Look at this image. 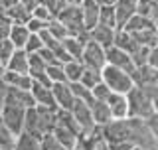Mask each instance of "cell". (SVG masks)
Segmentation results:
<instances>
[{
    "label": "cell",
    "instance_id": "obj_1",
    "mask_svg": "<svg viewBox=\"0 0 158 150\" xmlns=\"http://www.w3.org/2000/svg\"><path fill=\"white\" fill-rule=\"evenodd\" d=\"M57 124V109H49V107H42V105H34L26 111V124L24 131L36 134L42 138L44 134L53 132Z\"/></svg>",
    "mask_w": 158,
    "mask_h": 150
},
{
    "label": "cell",
    "instance_id": "obj_2",
    "mask_svg": "<svg viewBox=\"0 0 158 150\" xmlns=\"http://www.w3.org/2000/svg\"><path fill=\"white\" fill-rule=\"evenodd\" d=\"M128 99V117H135V119H150L152 115L156 113V105L152 101V97L148 95L144 89H140L138 85L131 89L127 93Z\"/></svg>",
    "mask_w": 158,
    "mask_h": 150
},
{
    "label": "cell",
    "instance_id": "obj_3",
    "mask_svg": "<svg viewBox=\"0 0 158 150\" xmlns=\"http://www.w3.org/2000/svg\"><path fill=\"white\" fill-rule=\"evenodd\" d=\"M128 123H131V142L135 146H140L146 150H158V138L154 136L152 128L148 127L144 119L128 117Z\"/></svg>",
    "mask_w": 158,
    "mask_h": 150
},
{
    "label": "cell",
    "instance_id": "obj_4",
    "mask_svg": "<svg viewBox=\"0 0 158 150\" xmlns=\"http://www.w3.org/2000/svg\"><path fill=\"white\" fill-rule=\"evenodd\" d=\"M103 81H105L115 93H125V95L135 87L132 73H128L121 67H115V65H111V63H107V65L103 67Z\"/></svg>",
    "mask_w": 158,
    "mask_h": 150
},
{
    "label": "cell",
    "instance_id": "obj_5",
    "mask_svg": "<svg viewBox=\"0 0 158 150\" xmlns=\"http://www.w3.org/2000/svg\"><path fill=\"white\" fill-rule=\"evenodd\" d=\"M59 18L63 22V26L69 30V36H83L87 34L89 30L85 28L83 24V12H81V6H75V4H67L65 8L59 12Z\"/></svg>",
    "mask_w": 158,
    "mask_h": 150
},
{
    "label": "cell",
    "instance_id": "obj_6",
    "mask_svg": "<svg viewBox=\"0 0 158 150\" xmlns=\"http://www.w3.org/2000/svg\"><path fill=\"white\" fill-rule=\"evenodd\" d=\"M26 111L28 109L24 107H18V105H12V103H6L4 109L0 111V117H2L4 124L8 127V131L18 136L20 132H24V124H26Z\"/></svg>",
    "mask_w": 158,
    "mask_h": 150
},
{
    "label": "cell",
    "instance_id": "obj_7",
    "mask_svg": "<svg viewBox=\"0 0 158 150\" xmlns=\"http://www.w3.org/2000/svg\"><path fill=\"white\" fill-rule=\"evenodd\" d=\"M71 113H73V117H75V121L79 123V127H81V136L83 138L89 136V134H93L99 128L95 119H93L89 103L81 101V99H75V103H73V107H71Z\"/></svg>",
    "mask_w": 158,
    "mask_h": 150
},
{
    "label": "cell",
    "instance_id": "obj_8",
    "mask_svg": "<svg viewBox=\"0 0 158 150\" xmlns=\"http://www.w3.org/2000/svg\"><path fill=\"white\" fill-rule=\"evenodd\" d=\"M81 61H83V65L103 69L107 65V52H105V48H103L101 44H97L95 40L89 38V42L85 44V49H83Z\"/></svg>",
    "mask_w": 158,
    "mask_h": 150
},
{
    "label": "cell",
    "instance_id": "obj_9",
    "mask_svg": "<svg viewBox=\"0 0 158 150\" xmlns=\"http://www.w3.org/2000/svg\"><path fill=\"white\" fill-rule=\"evenodd\" d=\"M107 63H111V65H115V67H121V69H125V71L128 73H135V61H132V57H131V53H127L125 49H121L118 46H109L107 49Z\"/></svg>",
    "mask_w": 158,
    "mask_h": 150
},
{
    "label": "cell",
    "instance_id": "obj_10",
    "mask_svg": "<svg viewBox=\"0 0 158 150\" xmlns=\"http://www.w3.org/2000/svg\"><path fill=\"white\" fill-rule=\"evenodd\" d=\"M52 91H53V97H56L57 107L59 109H65V111H71L73 103H75V95H73V91H71L69 81L52 83Z\"/></svg>",
    "mask_w": 158,
    "mask_h": 150
},
{
    "label": "cell",
    "instance_id": "obj_11",
    "mask_svg": "<svg viewBox=\"0 0 158 150\" xmlns=\"http://www.w3.org/2000/svg\"><path fill=\"white\" fill-rule=\"evenodd\" d=\"M32 95L36 99V105H42V107H49V109H59L57 103H56V97H53V91H52V85H44V83H38L34 81L32 85Z\"/></svg>",
    "mask_w": 158,
    "mask_h": 150
},
{
    "label": "cell",
    "instance_id": "obj_12",
    "mask_svg": "<svg viewBox=\"0 0 158 150\" xmlns=\"http://www.w3.org/2000/svg\"><path fill=\"white\" fill-rule=\"evenodd\" d=\"M6 103H12V105H18V107H24V109H30L36 105V99L30 89H18V87H10L8 89V97H6Z\"/></svg>",
    "mask_w": 158,
    "mask_h": 150
},
{
    "label": "cell",
    "instance_id": "obj_13",
    "mask_svg": "<svg viewBox=\"0 0 158 150\" xmlns=\"http://www.w3.org/2000/svg\"><path fill=\"white\" fill-rule=\"evenodd\" d=\"M81 12H83V24L87 30H93L99 24V14H101V4L97 0H83L81 4Z\"/></svg>",
    "mask_w": 158,
    "mask_h": 150
},
{
    "label": "cell",
    "instance_id": "obj_14",
    "mask_svg": "<svg viewBox=\"0 0 158 150\" xmlns=\"http://www.w3.org/2000/svg\"><path fill=\"white\" fill-rule=\"evenodd\" d=\"M115 36H117V30L109 28V26H103V24H97L93 30H89V38L95 40L97 44H101L105 49L115 44Z\"/></svg>",
    "mask_w": 158,
    "mask_h": 150
},
{
    "label": "cell",
    "instance_id": "obj_15",
    "mask_svg": "<svg viewBox=\"0 0 158 150\" xmlns=\"http://www.w3.org/2000/svg\"><path fill=\"white\" fill-rule=\"evenodd\" d=\"M115 12H117L118 30L125 28V24L136 14V0H117L115 2Z\"/></svg>",
    "mask_w": 158,
    "mask_h": 150
},
{
    "label": "cell",
    "instance_id": "obj_16",
    "mask_svg": "<svg viewBox=\"0 0 158 150\" xmlns=\"http://www.w3.org/2000/svg\"><path fill=\"white\" fill-rule=\"evenodd\" d=\"M107 103L111 107L113 119H127L128 117V99L125 93H113Z\"/></svg>",
    "mask_w": 158,
    "mask_h": 150
},
{
    "label": "cell",
    "instance_id": "obj_17",
    "mask_svg": "<svg viewBox=\"0 0 158 150\" xmlns=\"http://www.w3.org/2000/svg\"><path fill=\"white\" fill-rule=\"evenodd\" d=\"M89 107H91V113H93V119H95L97 127H105L107 123L113 121V113H111V107H109L107 101H99V99H95Z\"/></svg>",
    "mask_w": 158,
    "mask_h": 150
},
{
    "label": "cell",
    "instance_id": "obj_18",
    "mask_svg": "<svg viewBox=\"0 0 158 150\" xmlns=\"http://www.w3.org/2000/svg\"><path fill=\"white\" fill-rule=\"evenodd\" d=\"M12 150H42V138L28 132V131H24L16 136Z\"/></svg>",
    "mask_w": 158,
    "mask_h": 150
},
{
    "label": "cell",
    "instance_id": "obj_19",
    "mask_svg": "<svg viewBox=\"0 0 158 150\" xmlns=\"http://www.w3.org/2000/svg\"><path fill=\"white\" fill-rule=\"evenodd\" d=\"M6 69L16 71V73H30V53L26 49H16L14 56L10 57Z\"/></svg>",
    "mask_w": 158,
    "mask_h": 150
},
{
    "label": "cell",
    "instance_id": "obj_20",
    "mask_svg": "<svg viewBox=\"0 0 158 150\" xmlns=\"http://www.w3.org/2000/svg\"><path fill=\"white\" fill-rule=\"evenodd\" d=\"M115 46H118L121 49H125L127 53H135L138 48L142 46V44H138V40L132 36L131 32H127V30H117V36H115Z\"/></svg>",
    "mask_w": 158,
    "mask_h": 150
},
{
    "label": "cell",
    "instance_id": "obj_21",
    "mask_svg": "<svg viewBox=\"0 0 158 150\" xmlns=\"http://www.w3.org/2000/svg\"><path fill=\"white\" fill-rule=\"evenodd\" d=\"M30 36H32V32H30V28L26 24H12V28H10V42L16 46V49H24L28 44Z\"/></svg>",
    "mask_w": 158,
    "mask_h": 150
},
{
    "label": "cell",
    "instance_id": "obj_22",
    "mask_svg": "<svg viewBox=\"0 0 158 150\" xmlns=\"http://www.w3.org/2000/svg\"><path fill=\"white\" fill-rule=\"evenodd\" d=\"M53 134H56V138L59 142L63 144V146H67L69 150H73L77 146V142H79V134L75 131H71V128H67V127H63V124H56V128H53Z\"/></svg>",
    "mask_w": 158,
    "mask_h": 150
},
{
    "label": "cell",
    "instance_id": "obj_23",
    "mask_svg": "<svg viewBox=\"0 0 158 150\" xmlns=\"http://www.w3.org/2000/svg\"><path fill=\"white\" fill-rule=\"evenodd\" d=\"M2 79L10 87H18V89H32L34 85V79L30 73H16V71H10V69H6Z\"/></svg>",
    "mask_w": 158,
    "mask_h": 150
},
{
    "label": "cell",
    "instance_id": "obj_24",
    "mask_svg": "<svg viewBox=\"0 0 158 150\" xmlns=\"http://www.w3.org/2000/svg\"><path fill=\"white\" fill-rule=\"evenodd\" d=\"M6 16H8V20L12 24H28V20L32 18V10L26 8L24 4L16 2L14 6H10L6 10Z\"/></svg>",
    "mask_w": 158,
    "mask_h": 150
},
{
    "label": "cell",
    "instance_id": "obj_25",
    "mask_svg": "<svg viewBox=\"0 0 158 150\" xmlns=\"http://www.w3.org/2000/svg\"><path fill=\"white\" fill-rule=\"evenodd\" d=\"M136 12L152 22H158V2L156 0H136Z\"/></svg>",
    "mask_w": 158,
    "mask_h": 150
},
{
    "label": "cell",
    "instance_id": "obj_26",
    "mask_svg": "<svg viewBox=\"0 0 158 150\" xmlns=\"http://www.w3.org/2000/svg\"><path fill=\"white\" fill-rule=\"evenodd\" d=\"M101 81H103V69L89 67V65L83 67V75H81V83L83 85H87L89 89H93L95 85H99Z\"/></svg>",
    "mask_w": 158,
    "mask_h": 150
},
{
    "label": "cell",
    "instance_id": "obj_27",
    "mask_svg": "<svg viewBox=\"0 0 158 150\" xmlns=\"http://www.w3.org/2000/svg\"><path fill=\"white\" fill-rule=\"evenodd\" d=\"M156 22H152V20H148L146 16H142V14H135V16H132L131 20H128V22L125 24V28L123 30H127V32H140V30H144V28H148V26H154Z\"/></svg>",
    "mask_w": 158,
    "mask_h": 150
},
{
    "label": "cell",
    "instance_id": "obj_28",
    "mask_svg": "<svg viewBox=\"0 0 158 150\" xmlns=\"http://www.w3.org/2000/svg\"><path fill=\"white\" fill-rule=\"evenodd\" d=\"M83 61L79 59H71V61L63 63V69H65V75H67V81L73 83V81H81V75H83Z\"/></svg>",
    "mask_w": 158,
    "mask_h": 150
},
{
    "label": "cell",
    "instance_id": "obj_29",
    "mask_svg": "<svg viewBox=\"0 0 158 150\" xmlns=\"http://www.w3.org/2000/svg\"><path fill=\"white\" fill-rule=\"evenodd\" d=\"M99 24L109 28L118 30V22H117V12H115V4L113 6H101V14H99Z\"/></svg>",
    "mask_w": 158,
    "mask_h": 150
},
{
    "label": "cell",
    "instance_id": "obj_30",
    "mask_svg": "<svg viewBox=\"0 0 158 150\" xmlns=\"http://www.w3.org/2000/svg\"><path fill=\"white\" fill-rule=\"evenodd\" d=\"M69 85H71V91H73V95H75V99H81V101H85L89 105L95 101V97H93V89H89L87 85H83L81 81H73Z\"/></svg>",
    "mask_w": 158,
    "mask_h": 150
},
{
    "label": "cell",
    "instance_id": "obj_31",
    "mask_svg": "<svg viewBox=\"0 0 158 150\" xmlns=\"http://www.w3.org/2000/svg\"><path fill=\"white\" fill-rule=\"evenodd\" d=\"M48 30L52 32V36L53 38H57V40H65L69 36V30L63 26V22L59 18H52L48 22Z\"/></svg>",
    "mask_w": 158,
    "mask_h": 150
},
{
    "label": "cell",
    "instance_id": "obj_32",
    "mask_svg": "<svg viewBox=\"0 0 158 150\" xmlns=\"http://www.w3.org/2000/svg\"><path fill=\"white\" fill-rule=\"evenodd\" d=\"M14 52H16V46L10 42V38H0V61L4 65H8V61L14 56Z\"/></svg>",
    "mask_w": 158,
    "mask_h": 150
},
{
    "label": "cell",
    "instance_id": "obj_33",
    "mask_svg": "<svg viewBox=\"0 0 158 150\" xmlns=\"http://www.w3.org/2000/svg\"><path fill=\"white\" fill-rule=\"evenodd\" d=\"M48 77L52 83H63L67 81L65 69H63V63H57V65H48Z\"/></svg>",
    "mask_w": 158,
    "mask_h": 150
},
{
    "label": "cell",
    "instance_id": "obj_34",
    "mask_svg": "<svg viewBox=\"0 0 158 150\" xmlns=\"http://www.w3.org/2000/svg\"><path fill=\"white\" fill-rule=\"evenodd\" d=\"M42 150H69V148L63 146V144L56 138L53 132H48V134L42 136Z\"/></svg>",
    "mask_w": 158,
    "mask_h": 150
},
{
    "label": "cell",
    "instance_id": "obj_35",
    "mask_svg": "<svg viewBox=\"0 0 158 150\" xmlns=\"http://www.w3.org/2000/svg\"><path fill=\"white\" fill-rule=\"evenodd\" d=\"M113 93H115V91H113V89L109 87L105 81H101L99 85H95V87H93V97L99 99V101H109V97H111Z\"/></svg>",
    "mask_w": 158,
    "mask_h": 150
},
{
    "label": "cell",
    "instance_id": "obj_36",
    "mask_svg": "<svg viewBox=\"0 0 158 150\" xmlns=\"http://www.w3.org/2000/svg\"><path fill=\"white\" fill-rule=\"evenodd\" d=\"M148 56H150V48H148V46H140L131 57H132V61H135V65L140 67V65H146V63H148Z\"/></svg>",
    "mask_w": 158,
    "mask_h": 150
},
{
    "label": "cell",
    "instance_id": "obj_37",
    "mask_svg": "<svg viewBox=\"0 0 158 150\" xmlns=\"http://www.w3.org/2000/svg\"><path fill=\"white\" fill-rule=\"evenodd\" d=\"M32 16H34V18H40V20H44V22H49L52 18H56V16L52 14V10H49V8H48L44 2H40L38 6L32 10Z\"/></svg>",
    "mask_w": 158,
    "mask_h": 150
},
{
    "label": "cell",
    "instance_id": "obj_38",
    "mask_svg": "<svg viewBox=\"0 0 158 150\" xmlns=\"http://www.w3.org/2000/svg\"><path fill=\"white\" fill-rule=\"evenodd\" d=\"M42 48H44V40H42V36H40V34H32L24 49H26L28 53H38Z\"/></svg>",
    "mask_w": 158,
    "mask_h": 150
},
{
    "label": "cell",
    "instance_id": "obj_39",
    "mask_svg": "<svg viewBox=\"0 0 158 150\" xmlns=\"http://www.w3.org/2000/svg\"><path fill=\"white\" fill-rule=\"evenodd\" d=\"M42 2L46 4L49 10H52L53 16H59V12L67 6V0H42Z\"/></svg>",
    "mask_w": 158,
    "mask_h": 150
},
{
    "label": "cell",
    "instance_id": "obj_40",
    "mask_svg": "<svg viewBox=\"0 0 158 150\" xmlns=\"http://www.w3.org/2000/svg\"><path fill=\"white\" fill-rule=\"evenodd\" d=\"M38 53L44 57V61H46L48 65H57V63H61V61H59V57H57V56H56V53H53L49 48H46V46H44L42 49H40Z\"/></svg>",
    "mask_w": 158,
    "mask_h": 150
},
{
    "label": "cell",
    "instance_id": "obj_41",
    "mask_svg": "<svg viewBox=\"0 0 158 150\" xmlns=\"http://www.w3.org/2000/svg\"><path fill=\"white\" fill-rule=\"evenodd\" d=\"M26 26L30 28V32H32V34H40V32H42V30H46L48 28V22H44V20H40V18H30L28 20V24H26Z\"/></svg>",
    "mask_w": 158,
    "mask_h": 150
},
{
    "label": "cell",
    "instance_id": "obj_42",
    "mask_svg": "<svg viewBox=\"0 0 158 150\" xmlns=\"http://www.w3.org/2000/svg\"><path fill=\"white\" fill-rule=\"evenodd\" d=\"M8 89L10 85L4 81V79H0V111L4 109V105H6V97H8Z\"/></svg>",
    "mask_w": 158,
    "mask_h": 150
},
{
    "label": "cell",
    "instance_id": "obj_43",
    "mask_svg": "<svg viewBox=\"0 0 158 150\" xmlns=\"http://www.w3.org/2000/svg\"><path fill=\"white\" fill-rule=\"evenodd\" d=\"M10 28H12V22L8 18H0V38H8Z\"/></svg>",
    "mask_w": 158,
    "mask_h": 150
},
{
    "label": "cell",
    "instance_id": "obj_44",
    "mask_svg": "<svg viewBox=\"0 0 158 150\" xmlns=\"http://www.w3.org/2000/svg\"><path fill=\"white\" fill-rule=\"evenodd\" d=\"M148 65L156 67L158 69V46L150 48V56H148Z\"/></svg>",
    "mask_w": 158,
    "mask_h": 150
},
{
    "label": "cell",
    "instance_id": "obj_45",
    "mask_svg": "<svg viewBox=\"0 0 158 150\" xmlns=\"http://www.w3.org/2000/svg\"><path fill=\"white\" fill-rule=\"evenodd\" d=\"M146 123H148V127L152 128V132H154V136L158 138V113H154L150 119H146Z\"/></svg>",
    "mask_w": 158,
    "mask_h": 150
},
{
    "label": "cell",
    "instance_id": "obj_46",
    "mask_svg": "<svg viewBox=\"0 0 158 150\" xmlns=\"http://www.w3.org/2000/svg\"><path fill=\"white\" fill-rule=\"evenodd\" d=\"M99 4H101V6H113V4L117 2V0H97Z\"/></svg>",
    "mask_w": 158,
    "mask_h": 150
},
{
    "label": "cell",
    "instance_id": "obj_47",
    "mask_svg": "<svg viewBox=\"0 0 158 150\" xmlns=\"http://www.w3.org/2000/svg\"><path fill=\"white\" fill-rule=\"evenodd\" d=\"M0 2H2V4H4L6 8H10V6H14V4H16L18 0H0Z\"/></svg>",
    "mask_w": 158,
    "mask_h": 150
},
{
    "label": "cell",
    "instance_id": "obj_48",
    "mask_svg": "<svg viewBox=\"0 0 158 150\" xmlns=\"http://www.w3.org/2000/svg\"><path fill=\"white\" fill-rule=\"evenodd\" d=\"M4 73H6V65H4V63L0 61V79L4 77Z\"/></svg>",
    "mask_w": 158,
    "mask_h": 150
},
{
    "label": "cell",
    "instance_id": "obj_49",
    "mask_svg": "<svg viewBox=\"0 0 158 150\" xmlns=\"http://www.w3.org/2000/svg\"><path fill=\"white\" fill-rule=\"evenodd\" d=\"M67 4H75V6H81L83 0H67Z\"/></svg>",
    "mask_w": 158,
    "mask_h": 150
},
{
    "label": "cell",
    "instance_id": "obj_50",
    "mask_svg": "<svg viewBox=\"0 0 158 150\" xmlns=\"http://www.w3.org/2000/svg\"><path fill=\"white\" fill-rule=\"evenodd\" d=\"M131 150H146V148H140V146H132Z\"/></svg>",
    "mask_w": 158,
    "mask_h": 150
},
{
    "label": "cell",
    "instance_id": "obj_51",
    "mask_svg": "<svg viewBox=\"0 0 158 150\" xmlns=\"http://www.w3.org/2000/svg\"><path fill=\"white\" fill-rule=\"evenodd\" d=\"M156 113H158V109H156Z\"/></svg>",
    "mask_w": 158,
    "mask_h": 150
},
{
    "label": "cell",
    "instance_id": "obj_52",
    "mask_svg": "<svg viewBox=\"0 0 158 150\" xmlns=\"http://www.w3.org/2000/svg\"><path fill=\"white\" fill-rule=\"evenodd\" d=\"M156 2H158V0H156Z\"/></svg>",
    "mask_w": 158,
    "mask_h": 150
}]
</instances>
